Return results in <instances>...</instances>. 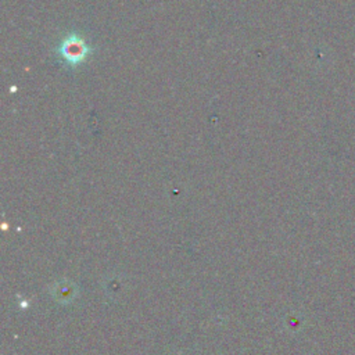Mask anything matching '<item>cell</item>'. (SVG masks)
Here are the masks:
<instances>
[{"instance_id":"6da1fadb","label":"cell","mask_w":355,"mask_h":355,"mask_svg":"<svg viewBox=\"0 0 355 355\" xmlns=\"http://www.w3.org/2000/svg\"><path fill=\"white\" fill-rule=\"evenodd\" d=\"M57 53L64 62L75 67L87 58V55L90 53V47L78 35H71V36H67L61 42Z\"/></svg>"},{"instance_id":"7a4b0ae2","label":"cell","mask_w":355,"mask_h":355,"mask_svg":"<svg viewBox=\"0 0 355 355\" xmlns=\"http://www.w3.org/2000/svg\"><path fill=\"white\" fill-rule=\"evenodd\" d=\"M65 294L68 295V298H71V297L73 295V288H69V287L67 286V283H64V286L58 287V293H57V295H58V298H60L61 301H67Z\"/></svg>"}]
</instances>
